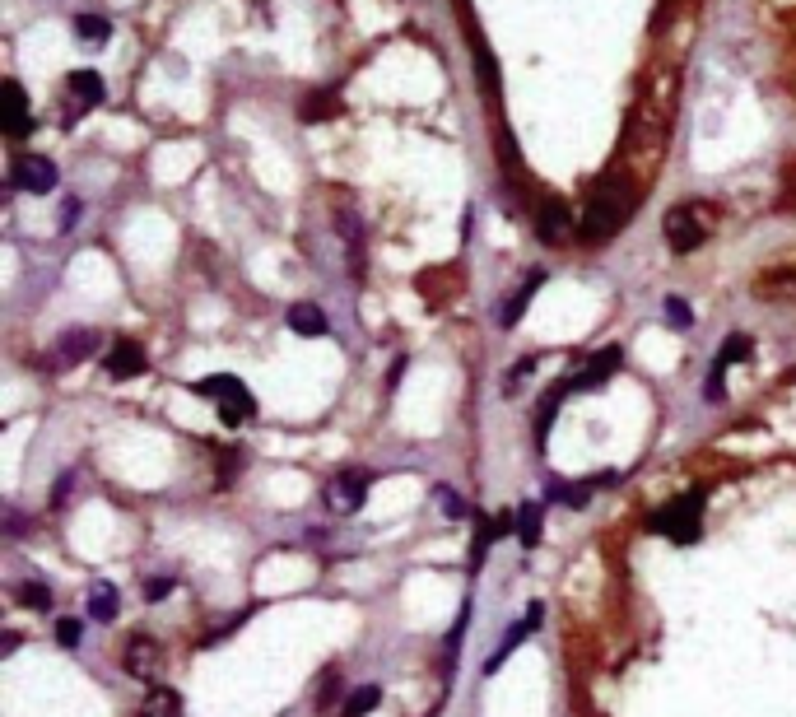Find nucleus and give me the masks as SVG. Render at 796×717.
Returning a JSON list of instances; mask_svg holds the SVG:
<instances>
[{"label":"nucleus","instance_id":"nucleus-3","mask_svg":"<svg viewBox=\"0 0 796 717\" xmlns=\"http://www.w3.org/2000/svg\"><path fill=\"white\" fill-rule=\"evenodd\" d=\"M699 527H703V494H699V489L685 494V499L666 503L662 513L652 517V531L671 536L675 545H694V541H699Z\"/></svg>","mask_w":796,"mask_h":717},{"label":"nucleus","instance_id":"nucleus-2","mask_svg":"<svg viewBox=\"0 0 796 717\" xmlns=\"http://www.w3.org/2000/svg\"><path fill=\"white\" fill-rule=\"evenodd\" d=\"M717 215H713V205H699V201H689V205H675V210H666L662 219V238L671 252H694V247H703V238L713 233Z\"/></svg>","mask_w":796,"mask_h":717},{"label":"nucleus","instance_id":"nucleus-20","mask_svg":"<svg viewBox=\"0 0 796 717\" xmlns=\"http://www.w3.org/2000/svg\"><path fill=\"white\" fill-rule=\"evenodd\" d=\"M513 527H517V541L531 550V545L540 541V503H522V508H517V522H513Z\"/></svg>","mask_w":796,"mask_h":717},{"label":"nucleus","instance_id":"nucleus-17","mask_svg":"<svg viewBox=\"0 0 796 717\" xmlns=\"http://www.w3.org/2000/svg\"><path fill=\"white\" fill-rule=\"evenodd\" d=\"M182 713V699H177V690H168V685H154V690L145 694V708H140V717H177Z\"/></svg>","mask_w":796,"mask_h":717},{"label":"nucleus","instance_id":"nucleus-21","mask_svg":"<svg viewBox=\"0 0 796 717\" xmlns=\"http://www.w3.org/2000/svg\"><path fill=\"white\" fill-rule=\"evenodd\" d=\"M564 396H568L564 382H554L550 392H545V401H540V410H536V443H545V429H550L554 410H559V401H564Z\"/></svg>","mask_w":796,"mask_h":717},{"label":"nucleus","instance_id":"nucleus-26","mask_svg":"<svg viewBox=\"0 0 796 717\" xmlns=\"http://www.w3.org/2000/svg\"><path fill=\"white\" fill-rule=\"evenodd\" d=\"M666 322L675 326V331H689V326H694V312H689V303L685 298H666Z\"/></svg>","mask_w":796,"mask_h":717},{"label":"nucleus","instance_id":"nucleus-6","mask_svg":"<svg viewBox=\"0 0 796 717\" xmlns=\"http://www.w3.org/2000/svg\"><path fill=\"white\" fill-rule=\"evenodd\" d=\"M14 187L33 191V196H47V191L56 187V163L42 159V154H24V159H14Z\"/></svg>","mask_w":796,"mask_h":717},{"label":"nucleus","instance_id":"nucleus-25","mask_svg":"<svg viewBox=\"0 0 796 717\" xmlns=\"http://www.w3.org/2000/svg\"><path fill=\"white\" fill-rule=\"evenodd\" d=\"M19 601H24V606H33V610H47L52 606V592H47V587H42V582H19Z\"/></svg>","mask_w":796,"mask_h":717},{"label":"nucleus","instance_id":"nucleus-16","mask_svg":"<svg viewBox=\"0 0 796 717\" xmlns=\"http://www.w3.org/2000/svg\"><path fill=\"white\" fill-rule=\"evenodd\" d=\"M289 331H294V336H326V317H322V308H317V303H294V308H289Z\"/></svg>","mask_w":796,"mask_h":717},{"label":"nucleus","instance_id":"nucleus-22","mask_svg":"<svg viewBox=\"0 0 796 717\" xmlns=\"http://www.w3.org/2000/svg\"><path fill=\"white\" fill-rule=\"evenodd\" d=\"M75 33H80L89 47H98V42L112 38V24L108 19H98V14H80V19H75Z\"/></svg>","mask_w":796,"mask_h":717},{"label":"nucleus","instance_id":"nucleus-27","mask_svg":"<svg viewBox=\"0 0 796 717\" xmlns=\"http://www.w3.org/2000/svg\"><path fill=\"white\" fill-rule=\"evenodd\" d=\"M80 638H84L80 620H56V643H61V648H80Z\"/></svg>","mask_w":796,"mask_h":717},{"label":"nucleus","instance_id":"nucleus-11","mask_svg":"<svg viewBox=\"0 0 796 717\" xmlns=\"http://www.w3.org/2000/svg\"><path fill=\"white\" fill-rule=\"evenodd\" d=\"M159 666H163V652L154 638H131V643H126V671H131L135 680L159 676Z\"/></svg>","mask_w":796,"mask_h":717},{"label":"nucleus","instance_id":"nucleus-31","mask_svg":"<svg viewBox=\"0 0 796 717\" xmlns=\"http://www.w3.org/2000/svg\"><path fill=\"white\" fill-rule=\"evenodd\" d=\"M531 373H536V359H527V364H517V368H513V373H508V392H513L517 382H527V378H531Z\"/></svg>","mask_w":796,"mask_h":717},{"label":"nucleus","instance_id":"nucleus-12","mask_svg":"<svg viewBox=\"0 0 796 717\" xmlns=\"http://www.w3.org/2000/svg\"><path fill=\"white\" fill-rule=\"evenodd\" d=\"M615 368H620V350H601V354H592V359H587V364H582L578 373H573V378L564 382V387H568V392L596 387V382H606L610 373H615Z\"/></svg>","mask_w":796,"mask_h":717},{"label":"nucleus","instance_id":"nucleus-30","mask_svg":"<svg viewBox=\"0 0 796 717\" xmlns=\"http://www.w3.org/2000/svg\"><path fill=\"white\" fill-rule=\"evenodd\" d=\"M61 210H66V215H61V229H75V224H80V215H84V205L75 201V196H70V201L61 205Z\"/></svg>","mask_w":796,"mask_h":717},{"label":"nucleus","instance_id":"nucleus-9","mask_svg":"<svg viewBox=\"0 0 796 717\" xmlns=\"http://www.w3.org/2000/svg\"><path fill=\"white\" fill-rule=\"evenodd\" d=\"M0 117H5V136H10V140L28 136V98H24V84H19V80H5Z\"/></svg>","mask_w":796,"mask_h":717},{"label":"nucleus","instance_id":"nucleus-28","mask_svg":"<svg viewBox=\"0 0 796 717\" xmlns=\"http://www.w3.org/2000/svg\"><path fill=\"white\" fill-rule=\"evenodd\" d=\"M433 499L443 503V513H447V517H466V503H461L452 489H433Z\"/></svg>","mask_w":796,"mask_h":717},{"label":"nucleus","instance_id":"nucleus-10","mask_svg":"<svg viewBox=\"0 0 796 717\" xmlns=\"http://www.w3.org/2000/svg\"><path fill=\"white\" fill-rule=\"evenodd\" d=\"M98 345H103V336L98 331H66V336L56 340L52 359L56 364H84V359H94Z\"/></svg>","mask_w":796,"mask_h":717},{"label":"nucleus","instance_id":"nucleus-8","mask_svg":"<svg viewBox=\"0 0 796 717\" xmlns=\"http://www.w3.org/2000/svg\"><path fill=\"white\" fill-rule=\"evenodd\" d=\"M536 229L545 243H568V238L578 233V224H573V210H568L564 201H545L536 210Z\"/></svg>","mask_w":796,"mask_h":717},{"label":"nucleus","instance_id":"nucleus-18","mask_svg":"<svg viewBox=\"0 0 796 717\" xmlns=\"http://www.w3.org/2000/svg\"><path fill=\"white\" fill-rule=\"evenodd\" d=\"M378 704H382V690L378 685H359V690L340 704V717H368V713H378Z\"/></svg>","mask_w":796,"mask_h":717},{"label":"nucleus","instance_id":"nucleus-24","mask_svg":"<svg viewBox=\"0 0 796 717\" xmlns=\"http://www.w3.org/2000/svg\"><path fill=\"white\" fill-rule=\"evenodd\" d=\"M336 108H340V103L331 94H312L308 103H303V122H322V117H331Z\"/></svg>","mask_w":796,"mask_h":717},{"label":"nucleus","instance_id":"nucleus-14","mask_svg":"<svg viewBox=\"0 0 796 717\" xmlns=\"http://www.w3.org/2000/svg\"><path fill=\"white\" fill-rule=\"evenodd\" d=\"M755 294L769 298V303H796V271L787 266V271H764L755 280Z\"/></svg>","mask_w":796,"mask_h":717},{"label":"nucleus","instance_id":"nucleus-1","mask_svg":"<svg viewBox=\"0 0 796 717\" xmlns=\"http://www.w3.org/2000/svg\"><path fill=\"white\" fill-rule=\"evenodd\" d=\"M634 215V191L624 187L620 177H606L587 191V205H582L578 219V238L582 243H606L624 229V219Z\"/></svg>","mask_w":796,"mask_h":717},{"label":"nucleus","instance_id":"nucleus-7","mask_svg":"<svg viewBox=\"0 0 796 717\" xmlns=\"http://www.w3.org/2000/svg\"><path fill=\"white\" fill-rule=\"evenodd\" d=\"M103 368H108L112 382H131V378H140V373L149 368V359H145V350H140L135 340H117L112 354L103 359Z\"/></svg>","mask_w":796,"mask_h":717},{"label":"nucleus","instance_id":"nucleus-29","mask_svg":"<svg viewBox=\"0 0 796 717\" xmlns=\"http://www.w3.org/2000/svg\"><path fill=\"white\" fill-rule=\"evenodd\" d=\"M168 592H173V582H168V578H149L145 582V601H163Z\"/></svg>","mask_w":796,"mask_h":717},{"label":"nucleus","instance_id":"nucleus-5","mask_svg":"<svg viewBox=\"0 0 796 717\" xmlns=\"http://www.w3.org/2000/svg\"><path fill=\"white\" fill-rule=\"evenodd\" d=\"M368 494V475L364 471H340L336 480H326V508L331 513H359Z\"/></svg>","mask_w":796,"mask_h":717},{"label":"nucleus","instance_id":"nucleus-4","mask_svg":"<svg viewBox=\"0 0 796 717\" xmlns=\"http://www.w3.org/2000/svg\"><path fill=\"white\" fill-rule=\"evenodd\" d=\"M196 392L215 401V410H219V420H224V424H243V420H252V410H257L252 392H247L238 378H229V373H215V378H205Z\"/></svg>","mask_w":796,"mask_h":717},{"label":"nucleus","instance_id":"nucleus-23","mask_svg":"<svg viewBox=\"0 0 796 717\" xmlns=\"http://www.w3.org/2000/svg\"><path fill=\"white\" fill-rule=\"evenodd\" d=\"M745 354H750V336H745V331H736V336L722 340V350H717V364L731 368V364H741Z\"/></svg>","mask_w":796,"mask_h":717},{"label":"nucleus","instance_id":"nucleus-13","mask_svg":"<svg viewBox=\"0 0 796 717\" xmlns=\"http://www.w3.org/2000/svg\"><path fill=\"white\" fill-rule=\"evenodd\" d=\"M66 89H70V98H75V112H89L103 103V80H98L94 70H70Z\"/></svg>","mask_w":796,"mask_h":717},{"label":"nucleus","instance_id":"nucleus-15","mask_svg":"<svg viewBox=\"0 0 796 717\" xmlns=\"http://www.w3.org/2000/svg\"><path fill=\"white\" fill-rule=\"evenodd\" d=\"M117 606H122V592H117L112 582H94V587H89V620L112 624L117 620Z\"/></svg>","mask_w":796,"mask_h":717},{"label":"nucleus","instance_id":"nucleus-19","mask_svg":"<svg viewBox=\"0 0 796 717\" xmlns=\"http://www.w3.org/2000/svg\"><path fill=\"white\" fill-rule=\"evenodd\" d=\"M540 280H545V275L536 271V275H531V280H527V285H522L513 298H508V308H503L499 326H517V317H522V312H527V303H531V298H536V285H540Z\"/></svg>","mask_w":796,"mask_h":717}]
</instances>
